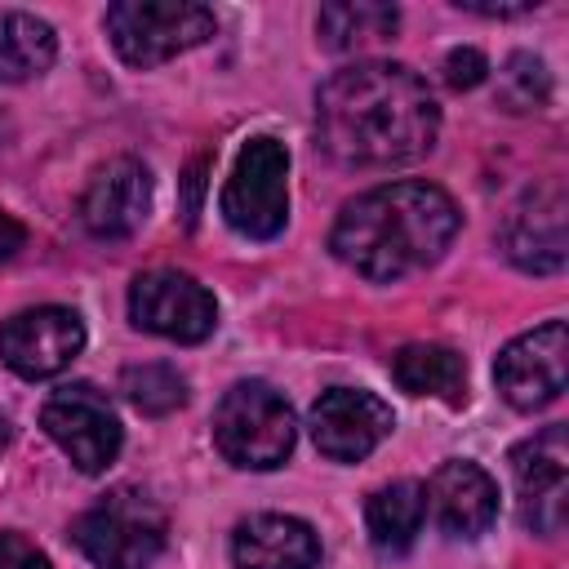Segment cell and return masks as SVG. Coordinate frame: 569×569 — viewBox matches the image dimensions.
<instances>
[{"mask_svg":"<svg viewBox=\"0 0 569 569\" xmlns=\"http://www.w3.org/2000/svg\"><path fill=\"white\" fill-rule=\"evenodd\" d=\"M427 507L436 511L440 529L453 538H480L498 520V485L485 467L453 458L440 462L427 480Z\"/></svg>","mask_w":569,"mask_h":569,"instance_id":"obj_15","label":"cell"},{"mask_svg":"<svg viewBox=\"0 0 569 569\" xmlns=\"http://www.w3.org/2000/svg\"><path fill=\"white\" fill-rule=\"evenodd\" d=\"M422 520H427V489L418 480H391L373 489L365 502V529L382 556L409 551L422 533Z\"/></svg>","mask_w":569,"mask_h":569,"instance_id":"obj_17","label":"cell"},{"mask_svg":"<svg viewBox=\"0 0 569 569\" xmlns=\"http://www.w3.org/2000/svg\"><path fill=\"white\" fill-rule=\"evenodd\" d=\"M120 391L142 409V413H173L182 400H187V382L173 365H129L124 378H120Z\"/></svg>","mask_w":569,"mask_h":569,"instance_id":"obj_21","label":"cell"},{"mask_svg":"<svg viewBox=\"0 0 569 569\" xmlns=\"http://www.w3.org/2000/svg\"><path fill=\"white\" fill-rule=\"evenodd\" d=\"M320 147L347 169H387L431 151L440 107L427 80L405 62H356L316 93Z\"/></svg>","mask_w":569,"mask_h":569,"instance_id":"obj_1","label":"cell"},{"mask_svg":"<svg viewBox=\"0 0 569 569\" xmlns=\"http://www.w3.org/2000/svg\"><path fill=\"white\" fill-rule=\"evenodd\" d=\"M84 347V325L71 307H27L0 325V360L36 382L62 373Z\"/></svg>","mask_w":569,"mask_h":569,"instance_id":"obj_11","label":"cell"},{"mask_svg":"<svg viewBox=\"0 0 569 569\" xmlns=\"http://www.w3.org/2000/svg\"><path fill=\"white\" fill-rule=\"evenodd\" d=\"M493 382L507 405L516 409H542L560 400L569 382V333L565 320H547L516 342H507L493 360Z\"/></svg>","mask_w":569,"mask_h":569,"instance_id":"obj_9","label":"cell"},{"mask_svg":"<svg viewBox=\"0 0 569 569\" xmlns=\"http://www.w3.org/2000/svg\"><path fill=\"white\" fill-rule=\"evenodd\" d=\"M27 244V231H22V222H13L4 209H0V262H9L18 249Z\"/></svg>","mask_w":569,"mask_h":569,"instance_id":"obj_25","label":"cell"},{"mask_svg":"<svg viewBox=\"0 0 569 569\" xmlns=\"http://www.w3.org/2000/svg\"><path fill=\"white\" fill-rule=\"evenodd\" d=\"M53 53H58V36L44 18L22 9L0 13V84H22L49 71Z\"/></svg>","mask_w":569,"mask_h":569,"instance_id":"obj_19","label":"cell"},{"mask_svg":"<svg viewBox=\"0 0 569 569\" xmlns=\"http://www.w3.org/2000/svg\"><path fill=\"white\" fill-rule=\"evenodd\" d=\"M9 138H13V124H9V116H4V111H0V151H4V147H9Z\"/></svg>","mask_w":569,"mask_h":569,"instance_id":"obj_26","label":"cell"},{"mask_svg":"<svg viewBox=\"0 0 569 569\" xmlns=\"http://www.w3.org/2000/svg\"><path fill=\"white\" fill-rule=\"evenodd\" d=\"M164 533V511L138 489H116L71 520V542L98 569H147L160 556Z\"/></svg>","mask_w":569,"mask_h":569,"instance_id":"obj_5","label":"cell"},{"mask_svg":"<svg viewBox=\"0 0 569 569\" xmlns=\"http://www.w3.org/2000/svg\"><path fill=\"white\" fill-rule=\"evenodd\" d=\"M40 427L49 431V440L84 471V476H98L116 462L120 453V418L111 409V400L89 387V382H76V387H62L44 400L40 409Z\"/></svg>","mask_w":569,"mask_h":569,"instance_id":"obj_7","label":"cell"},{"mask_svg":"<svg viewBox=\"0 0 569 569\" xmlns=\"http://www.w3.org/2000/svg\"><path fill=\"white\" fill-rule=\"evenodd\" d=\"M391 378L409 396H436L445 405L467 400V365L453 347L440 342H409L391 356Z\"/></svg>","mask_w":569,"mask_h":569,"instance_id":"obj_18","label":"cell"},{"mask_svg":"<svg viewBox=\"0 0 569 569\" xmlns=\"http://www.w3.org/2000/svg\"><path fill=\"white\" fill-rule=\"evenodd\" d=\"M485 71H489V62L480 49H453L445 58V84L449 89H476L485 80Z\"/></svg>","mask_w":569,"mask_h":569,"instance_id":"obj_23","label":"cell"},{"mask_svg":"<svg viewBox=\"0 0 569 569\" xmlns=\"http://www.w3.org/2000/svg\"><path fill=\"white\" fill-rule=\"evenodd\" d=\"M498 102L507 111H542L551 102V71L533 53H511L498 71Z\"/></svg>","mask_w":569,"mask_h":569,"instance_id":"obj_22","label":"cell"},{"mask_svg":"<svg viewBox=\"0 0 569 569\" xmlns=\"http://www.w3.org/2000/svg\"><path fill=\"white\" fill-rule=\"evenodd\" d=\"M102 27L111 36V49L129 67L147 71V67H160L204 44L218 31V18L213 9L191 4V0H120L107 9Z\"/></svg>","mask_w":569,"mask_h":569,"instance_id":"obj_4","label":"cell"},{"mask_svg":"<svg viewBox=\"0 0 569 569\" xmlns=\"http://www.w3.org/2000/svg\"><path fill=\"white\" fill-rule=\"evenodd\" d=\"M236 569H316L320 538L298 516H249L231 533Z\"/></svg>","mask_w":569,"mask_h":569,"instance_id":"obj_16","label":"cell"},{"mask_svg":"<svg viewBox=\"0 0 569 569\" xmlns=\"http://www.w3.org/2000/svg\"><path fill=\"white\" fill-rule=\"evenodd\" d=\"M391 405L360 387H333L311 405V440L333 462H360L391 436Z\"/></svg>","mask_w":569,"mask_h":569,"instance_id":"obj_12","label":"cell"},{"mask_svg":"<svg viewBox=\"0 0 569 569\" xmlns=\"http://www.w3.org/2000/svg\"><path fill=\"white\" fill-rule=\"evenodd\" d=\"M396 27H400V13L391 4H373V0L325 4L316 13L320 44L325 49H338V53H351V49H365V44H378V40H391Z\"/></svg>","mask_w":569,"mask_h":569,"instance_id":"obj_20","label":"cell"},{"mask_svg":"<svg viewBox=\"0 0 569 569\" xmlns=\"http://www.w3.org/2000/svg\"><path fill=\"white\" fill-rule=\"evenodd\" d=\"M222 218L244 240H271L289 222V151L276 138H249L222 187Z\"/></svg>","mask_w":569,"mask_h":569,"instance_id":"obj_6","label":"cell"},{"mask_svg":"<svg viewBox=\"0 0 569 569\" xmlns=\"http://www.w3.org/2000/svg\"><path fill=\"white\" fill-rule=\"evenodd\" d=\"M502 249L520 271L547 276L565 267V187L547 178L529 187L502 222Z\"/></svg>","mask_w":569,"mask_h":569,"instance_id":"obj_14","label":"cell"},{"mask_svg":"<svg viewBox=\"0 0 569 569\" xmlns=\"http://www.w3.org/2000/svg\"><path fill=\"white\" fill-rule=\"evenodd\" d=\"M511 480L520 498L525 529L556 538L565 529V498H569V436L565 422L542 427L538 436L511 449Z\"/></svg>","mask_w":569,"mask_h":569,"instance_id":"obj_8","label":"cell"},{"mask_svg":"<svg viewBox=\"0 0 569 569\" xmlns=\"http://www.w3.org/2000/svg\"><path fill=\"white\" fill-rule=\"evenodd\" d=\"M293 409L267 382H236L213 409V445L231 467L271 471L293 449Z\"/></svg>","mask_w":569,"mask_h":569,"instance_id":"obj_3","label":"cell"},{"mask_svg":"<svg viewBox=\"0 0 569 569\" xmlns=\"http://www.w3.org/2000/svg\"><path fill=\"white\" fill-rule=\"evenodd\" d=\"M0 569H53V565L36 542H27L22 533L9 529V533H0Z\"/></svg>","mask_w":569,"mask_h":569,"instance_id":"obj_24","label":"cell"},{"mask_svg":"<svg viewBox=\"0 0 569 569\" xmlns=\"http://www.w3.org/2000/svg\"><path fill=\"white\" fill-rule=\"evenodd\" d=\"M458 204L436 182H382L342 204L329 249L365 280L391 284L431 267L458 236Z\"/></svg>","mask_w":569,"mask_h":569,"instance_id":"obj_2","label":"cell"},{"mask_svg":"<svg viewBox=\"0 0 569 569\" xmlns=\"http://www.w3.org/2000/svg\"><path fill=\"white\" fill-rule=\"evenodd\" d=\"M129 320L169 342H204L218 325V302L182 271H147L129 284Z\"/></svg>","mask_w":569,"mask_h":569,"instance_id":"obj_10","label":"cell"},{"mask_svg":"<svg viewBox=\"0 0 569 569\" xmlns=\"http://www.w3.org/2000/svg\"><path fill=\"white\" fill-rule=\"evenodd\" d=\"M4 445H9V418L0 413V449H4Z\"/></svg>","mask_w":569,"mask_h":569,"instance_id":"obj_27","label":"cell"},{"mask_svg":"<svg viewBox=\"0 0 569 569\" xmlns=\"http://www.w3.org/2000/svg\"><path fill=\"white\" fill-rule=\"evenodd\" d=\"M151 213V173L133 156H116L93 169L80 196V222L93 240H129Z\"/></svg>","mask_w":569,"mask_h":569,"instance_id":"obj_13","label":"cell"}]
</instances>
